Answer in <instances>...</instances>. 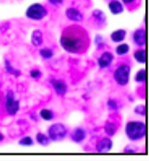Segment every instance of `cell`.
<instances>
[{"label": "cell", "instance_id": "1", "mask_svg": "<svg viewBox=\"0 0 149 161\" xmlns=\"http://www.w3.org/2000/svg\"><path fill=\"white\" fill-rule=\"evenodd\" d=\"M64 51L73 55H82L89 49L91 38L88 31L77 23L65 27L59 39Z\"/></svg>", "mask_w": 149, "mask_h": 161}, {"label": "cell", "instance_id": "2", "mask_svg": "<svg viewBox=\"0 0 149 161\" xmlns=\"http://www.w3.org/2000/svg\"><path fill=\"white\" fill-rule=\"evenodd\" d=\"M146 134V123L141 120H130L125 125V135L129 141L137 142L144 140Z\"/></svg>", "mask_w": 149, "mask_h": 161}, {"label": "cell", "instance_id": "3", "mask_svg": "<svg viewBox=\"0 0 149 161\" xmlns=\"http://www.w3.org/2000/svg\"><path fill=\"white\" fill-rule=\"evenodd\" d=\"M131 65L130 62L122 61L117 64L113 71V79L115 83L120 87L127 86L131 79Z\"/></svg>", "mask_w": 149, "mask_h": 161}, {"label": "cell", "instance_id": "4", "mask_svg": "<svg viewBox=\"0 0 149 161\" xmlns=\"http://www.w3.org/2000/svg\"><path fill=\"white\" fill-rule=\"evenodd\" d=\"M25 16L30 21L41 22L48 16V9L42 3H33L27 8Z\"/></svg>", "mask_w": 149, "mask_h": 161}, {"label": "cell", "instance_id": "5", "mask_svg": "<svg viewBox=\"0 0 149 161\" xmlns=\"http://www.w3.org/2000/svg\"><path fill=\"white\" fill-rule=\"evenodd\" d=\"M3 106H4L6 114L9 116H14L20 112L21 103L16 98V95L13 91L9 90L5 93Z\"/></svg>", "mask_w": 149, "mask_h": 161}, {"label": "cell", "instance_id": "6", "mask_svg": "<svg viewBox=\"0 0 149 161\" xmlns=\"http://www.w3.org/2000/svg\"><path fill=\"white\" fill-rule=\"evenodd\" d=\"M46 134L51 142H62L67 138V136L69 135V130L63 123L57 122L49 126Z\"/></svg>", "mask_w": 149, "mask_h": 161}, {"label": "cell", "instance_id": "7", "mask_svg": "<svg viewBox=\"0 0 149 161\" xmlns=\"http://www.w3.org/2000/svg\"><path fill=\"white\" fill-rule=\"evenodd\" d=\"M91 22L96 28H102L106 24L107 17L106 14L101 9L95 8L91 13Z\"/></svg>", "mask_w": 149, "mask_h": 161}, {"label": "cell", "instance_id": "8", "mask_svg": "<svg viewBox=\"0 0 149 161\" xmlns=\"http://www.w3.org/2000/svg\"><path fill=\"white\" fill-rule=\"evenodd\" d=\"M113 148V141L111 137H102L99 139L95 146V152L98 154H106V153H109Z\"/></svg>", "mask_w": 149, "mask_h": 161}, {"label": "cell", "instance_id": "9", "mask_svg": "<svg viewBox=\"0 0 149 161\" xmlns=\"http://www.w3.org/2000/svg\"><path fill=\"white\" fill-rule=\"evenodd\" d=\"M115 60L114 54L109 50H104L97 59V65L100 69H106L110 67Z\"/></svg>", "mask_w": 149, "mask_h": 161}, {"label": "cell", "instance_id": "10", "mask_svg": "<svg viewBox=\"0 0 149 161\" xmlns=\"http://www.w3.org/2000/svg\"><path fill=\"white\" fill-rule=\"evenodd\" d=\"M65 16L66 18L74 23H82L85 20V15L82 12V10H80L77 8L74 7H69L65 10Z\"/></svg>", "mask_w": 149, "mask_h": 161}, {"label": "cell", "instance_id": "11", "mask_svg": "<svg viewBox=\"0 0 149 161\" xmlns=\"http://www.w3.org/2000/svg\"><path fill=\"white\" fill-rule=\"evenodd\" d=\"M49 83L51 85V87L53 88L55 93L59 96V97H64L67 93H68V85L67 83L62 80V79H59V78H51L49 80Z\"/></svg>", "mask_w": 149, "mask_h": 161}, {"label": "cell", "instance_id": "12", "mask_svg": "<svg viewBox=\"0 0 149 161\" xmlns=\"http://www.w3.org/2000/svg\"><path fill=\"white\" fill-rule=\"evenodd\" d=\"M69 136L72 142L80 144L83 143L87 138V130L84 127H77L73 129L70 133H69Z\"/></svg>", "mask_w": 149, "mask_h": 161}, {"label": "cell", "instance_id": "13", "mask_svg": "<svg viewBox=\"0 0 149 161\" xmlns=\"http://www.w3.org/2000/svg\"><path fill=\"white\" fill-rule=\"evenodd\" d=\"M131 39L133 44L138 47H144L146 46V30L144 27H140L132 33Z\"/></svg>", "mask_w": 149, "mask_h": 161}, {"label": "cell", "instance_id": "14", "mask_svg": "<svg viewBox=\"0 0 149 161\" xmlns=\"http://www.w3.org/2000/svg\"><path fill=\"white\" fill-rule=\"evenodd\" d=\"M107 8L112 15H121L125 10V7L121 0H110L107 3Z\"/></svg>", "mask_w": 149, "mask_h": 161}, {"label": "cell", "instance_id": "15", "mask_svg": "<svg viewBox=\"0 0 149 161\" xmlns=\"http://www.w3.org/2000/svg\"><path fill=\"white\" fill-rule=\"evenodd\" d=\"M120 129V124L113 119L107 120L104 125V131L108 137H113L117 134L118 130Z\"/></svg>", "mask_w": 149, "mask_h": 161}, {"label": "cell", "instance_id": "16", "mask_svg": "<svg viewBox=\"0 0 149 161\" xmlns=\"http://www.w3.org/2000/svg\"><path fill=\"white\" fill-rule=\"evenodd\" d=\"M31 43L34 47H41L44 44V34L41 29H34L31 34Z\"/></svg>", "mask_w": 149, "mask_h": 161}, {"label": "cell", "instance_id": "17", "mask_svg": "<svg viewBox=\"0 0 149 161\" xmlns=\"http://www.w3.org/2000/svg\"><path fill=\"white\" fill-rule=\"evenodd\" d=\"M127 36V31L125 29H117L110 34V40L115 44L122 43Z\"/></svg>", "mask_w": 149, "mask_h": 161}, {"label": "cell", "instance_id": "18", "mask_svg": "<svg viewBox=\"0 0 149 161\" xmlns=\"http://www.w3.org/2000/svg\"><path fill=\"white\" fill-rule=\"evenodd\" d=\"M4 69L7 74L11 75L15 77H19L21 75V72L19 69H17L8 59H5L4 61Z\"/></svg>", "mask_w": 149, "mask_h": 161}, {"label": "cell", "instance_id": "19", "mask_svg": "<svg viewBox=\"0 0 149 161\" xmlns=\"http://www.w3.org/2000/svg\"><path fill=\"white\" fill-rule=\"evenodd\" d=\"M106 107L108 108L109 111L114 112V113H118V112L121 109L122 104H121V101H119L118 99L109 98V99L106 101Z\"/></svg>", "mask_w": 149, "mask_h": 161}, {"label": "cell", "instance_id": "20", "mask_svg": "<svg viewBox=\"0 0 149 161\" xmlns=\"http://www.w3.org/2000/svg\"><path fill=\"white\" fill-rule=\"evenodd\" d=\"M39 56L44 61H49L54 58L55 56V50L48 47H43L39 49Z\"/></svg>", "mask_w": 149, "mask_h": 161}, {"label": "cell", "instance_id": "21", "mask_svg": "<svg viewBox=\"0 0 149 161\" xmlns=\"http://www.w3.org/2000/svg\"><path fill=\"white\" fill-rule=\"evenodd\" d=\"M39 117L43 119L44 121H46V122H50V121H53L55 119V112L51 109H48V108H42L40 111H39Z\"/></svg>", "mask_w": 149, "mask_h": 161}, {"label": "cell", "instance_id": "22", "mask_svg": "<svg viewBox=\"0 0 149 161\" xmlns=\"http://www.w3.org/2000/svg\"><path fill=\"white\" fill-rule=\"evenodd\" d=\"M133 58L134 60L141 64H145L146 62V49L144 47H139L133 52Z\"/></svg>", "mask_w": 149, "mask_h": 161}, {"label": "cell", "instance_id": "23", "mask_svg": "<svg viewBox=\"0 0 149 161\" xmlns=\"http://www.w3.org/2000/svg\"><path fill=\"white\" fill-rule=\"evenodd\" d=\"M131 50V47L127 43H120L118 46L115 47V52L118 56L120 57H124L129 54Z\"/></svg>", "mask_w": 149, "mask_h": 161}, {"label": "cell", "instance_id": "24", "mask_svg": "<svg viewBox=\"0 0 149 161\" xmlns=\"http://www.w3.org/2000/svg\"><path fill=\"white\" fill-rule=\"evenodd\" d=\"M35 142L39 145L44 146V147L49 145V143L51 142V141H50L49 137L47 136V134L44 133V132H37L36 133V135H35Z\"/></svg>", "mask_w": 149, "mask_h": 161}, {"label": "cell", "instance_id": "25", "mask_svg": "<svg viewBox=\"0 0 149 161\" xmlns=\"http://www.w3.org/2000/svg\"><path fill=\"white\" fill-rule=\"evenodd\" d=\"M121 1L129 10H133L135 8H138L142 4V0H121Z\"/></svg>", "mask_w": 149, "mask_h": 161}, {"label": "cell", "instance_id": "26", "mask_svg": "<svg viewBox=\"0 0 149 161\" xmlns=\"http://www.w3.org/2000/svg\"><path fill=\"white\" fill-rule=\"evenodd\" d=\"M134 80L138 84H145L146 80V72L145 68L138 70V72L134 75Z\"/></svg>", "mask_w": 149, "mask_h": 161}, {"label": "cell", "instance_id": "27", "mask_svg": "<svg viewBox=\"0 0 149 161\" xmlns=\"http://www.w3.org/2000/svg\"><path fill=\"white\" fill-rule=\"evenodd\" d=\"M18 143L22 147H32L34 145L35 141L31 136H23L19 140Z\"/></svg>", "mask_w": 149, "mask_h": 161}, {"label": "cell", "instance_id": "28", "mask_svg": "<svg viewBox=\"0 0 149 161\" xmlns=\"http://www.w3.org/2000/svg\"><path fill=\"white\" fill-rule=\"evenodd\" d=\"M95 47L98 50H101V49H104L106 46V41L104 39V37L101 36V35H96L95 37Z\"/></svg>", "mask_w": 149, "mask_h": 161}, {"label": "cell", "instance_id": "29", "mask_svg": "<svg viewBox=\"0 0 149 161\" xmlns=\"http://www.w3.org/2000/svg\"><path fill=\"white\" fill-rule=\"evenodd\" d=\"M133 113H134L135 115L144 117V116L146 115V105H145V104H138V105H136V106L134 107V109H133Z\"/></svg>", "mask_w": 149, "mask_h": 161}, {"label": "cell", "instance_id": "30", "mask_svg": "<svg viewBox=\"0 0 149 161\" xmlns=\"http://www.w3.org/2000/svg\"><path fill=\"white\" fill-rule=\"evenodd\" d=\"M29 75H30V76H31L33 79H35V80L40 79L43 76L42 71L40 69H38V68H33V69H32L29 72Z\"/></svg>", "mask_w": 149, "mask_h": 161}, {"label": "cell", "instance_id": "31", "mask_svg": "<svg viewBox=\"0 0 149 161\" xmlns=\"http://www.w3.org/2000/svg\"><path fill=\"white\" fill-rule=\"evenodd\" d=\"M9 29H10V23L9 22H4V23H0V32L2 34L7 33Z\"/></svg>", "mask_w": 149, "mask_h": 161}, {"label": "cell", "instance_id": "32", "mask_svg": "<svg viewBox=\"0 0 149 161\" xmlns=\"http://www.w3.org/2000/svg\"><path fill=\"white\" fill-rule=\"evenodd\" d=\"M47 2H48L51 6L56 7V8L60 7V6H62L64 4V0H47Z\"/></svg>", "mask_w": 149, "mask_h": 161}, {"label": "cell", "instance_id": "33", "mask_svg": "<svg viewBox=\"0 0 149 161\" xmlns=\"http://www.w3.org/2000/svg\"><path fill=\"white\" fill-rule=\"evenodd\" d=\"M138 151L136 150V148H134L133 146H131V145H128L126 146L125 148H124V150H123V153L124 154H135V153H137Z\"/></svg>", "mask_w": 149, "mask_h": 161}, {"label": "cell", "instance_id": "34", "mask_svg": "<svg viewBox=\"0 0 149 161\" xmlns=\"http://www.w3.org/2000/svg\"><path fill=\"white\" fill-rule=\"evenodd\" d=\"M29 116H30V119H32L33 121H35V122H36V121L39 120V119H38V115H37L36 113H31Z\"/></svg>", "mask_w": 149, "mask_h": 161}, {"label": "cell", "instance_id": "35", "mask_svg": "<svg viewBox=\"0 0 149 161\" xmlns=\"http://www.w3.org/2000/svg\"><path fill=\"white\" fill-rule=\"evenodd\" d=\"M4 140H5V135L2 132H0V142H4Z\"/></svg>", "mask_w": 149, "mask_h": 161}, {"label": "cell", "instance_id": "36", "mask_svg": "<svg viewBox=\"0 0 149 161\" xmlns=\"http://www.w3.org/2000/svg\"><path fill=\"white\" fill-rule=\"evenodd\" d=\"M0 102H1V95H0Z\"/></svg>", "mask_w": 149, "mask_h": 161}, {"label": "cell", "instance_id": "37", "mask_svg": "<svg viewBox=\"0 0 149 161\" xmlns=\"http://www.w3.org/2000/svg\"><path fill=\"white\" fill-rule=\"evenodd\" d=\"M0 88H1V82H0Z\"/></svg>", "mask_w": 149, "mask_h": 161}]
</instances>
